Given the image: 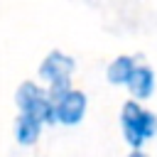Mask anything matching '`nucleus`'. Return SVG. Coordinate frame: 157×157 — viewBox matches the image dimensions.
<instances>
[{
	"instance_id": "f257e3e1",
	"label": "nucleus",
	"mask_w": 157,
	"mask_h": 157,
	"mask_svg": "<svg viewBox=\"0 0 157 157\" xmlns=\"http://www.w3.org/2000/svg\"><path fill=\"white\" fill-rule=\"evenodd\" d=\"M17 105L22 110L17 118V140L22 145H29L39 137L42 125L47 120H54V105L49 93L29 81L17 88Z\"/></svg>"
},
{
	"instance_id": "f03ea898",
	"label": "nucleus",
	"mask_w": 157,
	"mask_h": 157,
	"mask_svg": "<svg viewBox=\"0 0 157 157\" xmlns=\"http://www.w3.org/2000/svg\"><path fill=\"white\" fill-rule=\"evenodd\" d=\"M108 78L113 83H125L135 98H147L155 88V76L147 66L135 64V59L130 56H118L110 66H108Z\"/></svg>"
},
{
	"instance_id": "7ed1b4c3",
	"label": "nucleus",
	"mask_w": 157,
	"mask_h": 157,
	"mask_svg": "<svg viewBox=\"0 0 157 157\" xmlns=\"http://www.w3.org/2000/svg\"><path fill=\"white\" fill-rule=\"evenodd\" d=\"M123 132L132 147H140L157 132V118L150 110L140 108L135 101H128L123 105Z\"/></svg>"
},
{
	"instance_id": "20e7f679",
	"label": "nucleus",
	"mask_w": 157,
	"mask_h": 157,
	"mask_svg": "<svg viewBox=\"0 0 157 157\" xmlns=\"http://www.w3.org/2000/svg\"><path fill=\"white\" fill-rule=\"evenodd\" d=\"M52 98V105H54V118L61 120V123H78L83 118V110H86V96L81 91H61V93H54L49 96Z\"/></svg>"
},
{
	"instance_id": "39448f33",
	"label": "nucleus",
	"mask_w": 157,
	"mask_h": 157,
	"mask_svg": "<svg viewBox=\"0 0 157 157\" xmlns=\"http://www.w3.org/2000/svg\"><path fill=\"white\" fill-rule=\"evenodd\" d=\"M71 69H74V61L69 56H64L61 52H52L42 66H39V74L44 78L52 81V96L54 93H61L69 88V76H71Z\"/></svg>"
},
{
	"instance_id": "423d86ee",
	"label": "nucleus",
	"mask_w": 157,
	"mask_h": 157,
	"mask_svg": "<svg viewBox=\"0 0 157 157\" xmlns=\"http://www.w3.org/2000/svg\"><path fill=\"white\" fill-rule=\"evenodd\" d=\"M130 157H145V155H142V152H132Z\"/></svg>"
}]
</instances>
